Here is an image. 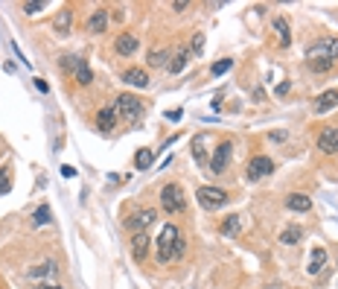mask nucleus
I'll use <instances>...</instances> for the list:
<instances>
[{"instance_id": "obj_15", "label": "nucleus", "mask_w": 338, "mask_h": 289, "mask_svg": "<svg viewBox=\"0 0 338 289\" xmlns=\"http://www.w3.org/2000/svg\"><path fill=\"white\" fill-rule=\"evenodd\" d=\"M286 208L294 210V213H309L312 210V199L309 196H303V193H292V196H286Z\"/></svg>"}, {"instance_id": "obj_31", "label": "nucleus", "mask_w": 338, "mask_h": 289, "mask_svg": "<svg viewBox=\"0 0 338 289\" xmlns=\"http://www.w3.org/2000/svg\"><path fill=\"white\" fill-rule=\"evenodd\" d=\"M41 9H47L44 0H35V3H24V12H27V15H38Z\"/></svg>"}, {"instance_id": "obj_12", "label": "nucleus", "mask_w": 338, "mask_h": 289, "mask_svg": "<svg viewBox=\"0 0 338 289\" xmlns=\"http://www.w3.org/2000/svg\"><path fill=\"white\" fill-rule=\"evenodd\" d=\"M338 105V91H324L318 100L312 102V109H315V114H327V111H332Z\"/></svg>"}, {"instance_id": "obj_23", "label": "nucleus", "mask_w": 338, "mask_h": 289, "mask_svg": "<svg viewBox=\"0 0 338 289\" xmlns=\"http://www.w3.org/2000/svg\"><path fill=\"white\" fill-rule=\"evenodd\" d=\"M239 231H242V219H239V216L222 219V234H224V237H236Z\"/></svg>"}, {"instance_id": "obj_37", "label": "nucleus", "mask_w": 338, "mask_h": 289, "mask_svg": "<svg viewBox=\"0 0 338 289\" xmlns=\"http://www.w3.org/2000/svg\"><path fill=\"white\" fill-rule=\"evenodd\" d=\"M166 120H172V123H178V120H181V111H166Z\"/></svg>"}, {"instance_id": "obj_27", "label": "nucleus", "mask_w": 338, "mask_h": 289, "mask_svg": "<svg viewBox=\"0 0 338 289\" xmlns=\"http://www.w3.org/2000/svg\"><path fill=\"white\" fill-rule=\"evenodd\" d=\"M47 275H55V263H41L35 269H29V278H47Z\"/></svg>"}, {"instance_id": "obj_21", "label": "nucleus", "mask_w": 338, "mask_h": 289, "mask_svg": "<svg viewBox=\"0 0 338 289\" xmlns=\"http://www.w3.org/2000/svg\"><path fill=\"white\" fill-rule=\"evenodd\" d=\"M204 140H207V135L201 132V135H196L193 137V158H196L198 164H204L207 161V152H204Z\"/></svg>"}, {"instance_id": "obj_25", "label": "nucleus", "mask_w": 338, "mask_h": 289, "mask_svg": "<svg viewBox=\"0 0 338 289\" xmlns=\"http://www.w3.org/2000/svg\"><path fill=\"white\" fill-rule=\"evenodd\" d=\"M152 161H155V155H152L149 149H137V155H134V167H137V170H149Z\"/></svg>"}, {"instance_id": "obj_36", "label": "nucleus", "mask_w": 338, "mask_h": 289, "mask_svg": "<svg viewBox=\"0 0 338 289\" xmlns=\"http://www.w3.org/2000/svg\"><path fill=\"white\" fill-rule=\"evenodd\" d=\"M35 88H38V91H41V94H47V91H50V85H47V82H44V79H35Z\"/></svg>"}, {"instance_id": "obj_34", "label": "nucleus", "mask_w": 338, "mask_h": 289, "mask_svg": "<svg viewBox=\"0 0 338 289\" xmlns=\"http://www.w3.org/2000/svg\"><path fill=\"white\" fill-rule=\"evenodd\" d=\"M201 47H204V35H201V32H196V41H193V50H196V53H201Z\"/></svg>"}, {"instance_id": "obj_1", "label": "nucleus", "mask_w": 338, "mask_h": 289, "mask_svg": "<svg viewBox=\"0 0 338 289\" xmlns=\"http://www.w3.org/2000/svg\"><path fill=\"white\" fill-rule=\"evenodd\" d=\"M184 251H187V240L181 237V228L178 225H166L158 237V263L166 266V263L184 257Z\"/></svg>"}, {"instance_id": "obj_18", "label": "nucleus", "mask_w": 338, "mask_h": 289, "mask_svg": "<svg viewBox=\"0 0 338 289\" xmlns=\"http://www.w3.org/2000/svg\"><path fill=\"white\" fill-rule=\"evenodd\" d=\"M73 76H76V82H79V85H90V82H93V70H90L88 67V62H85V59H76V70H73Z\"/></svg>"}, {"instance_id": "obj_19", "label": "nucleus", "mask_w": 338, "mask_h": 289, "mask_svg": "<svg viewBox=\"0 0 338 289\" xmlns=\"http://www.w3.org/2000/svg\"><path fill=\"white\" fill-rule=\"evenodd\" d=\"M190 62V47H178V53L172 56V62H169V73H181L187 67Z\"/></svg>"}, {"instance_id": "obj_16", "label": "nucleus", "mask_w": 338, "mask_h": 289, "mask_svg": "<svg viewBox=\"0 0 338 289\" xmlns=\"http://www.w3.org/2000/svg\"><path fill=\"white\" fill-rule=\"evenodd\" d=\"M114 126H117V111H114V105L99 109V114H97V129H99V132H111Z\"/></svg>"}, {"instance_id": "obj_2", "label": "nucleus", "mask_w": 338, "mask_h": 289, "mask_svg": "<svg viewBox=\"0 0 338 289\" xmlns=\"http://www.w3.org/2000/svg\"><path fill=\"white\" fill-rule=\"evenodd\" d=\"M114 111H117V120H123V123H128V126H137L143 117V111H146V105H143L137 97H132V94H120L114 102Z\"/></svg>"}, {"instance_id": "obj_11", "label": "nucleus", "mask_w": 338, "mask_h": 289, "mask_svg": "<svg viewBox=\"0 0 338 289\" xmlns=\"http://www.w3.org/2000/svg\"><path fill=\"white\" fill-rule=\"evenodd\" d=\"M149 245H152V240H149L146 231L132 237V254H134V260L137 263H146V257H149Z\"/></svg>"}, {"instance_id": "obj_4", "label": "nucleus", "mask_w": 338, "mask_h": 289, "mask_svg": "<svg viewBox=\"0 0 338 289\" xmlns=\"http://www.w3.org/2000/svg\"><path fill=\"white\" fill-rule=\"evenodd\" d=\"M312 59H338V38H318L306 47V62Z\"/></svg>"}, {"instance_id": "obj_8", "label": "nucleus", "mask_w": 338, "mask_h": 289, "mask_svg": "<svg viewBox=\"0 0 338 289\" xmlns=\"http://www.w3.org/2000/svg\"><path fill=\"white\" fill-rule=\"evenodd\" d=\"M155 219H158V213H155L152 208L137 210V213H132V216L125 219V228H128L132 234H143V231H146V228H149L152 222H155Z\"/></svg>"}, {"instance_id": "obj_5", "label": "nucleus", "mask_w": 338, "mask_h": 289, "mask_svg": "<svg viewBox=\"0 0 338 289\" xmlns=\"http://www.w3.org/2000/svg\"><path fill=\"white\" fill-rule=\"evenodd\" d=\"M196 199H198V205H201L204 210H219V208L228 205V193L219 190V187H198Z\"/></svg>"}, {"instance_id": "obj_7", "label": "nucleus", "mask_w": 338, "mask_h": 289, "mask_svg": "<svg viewBox=\"0 0 338 289\" xmlns=\"http://www.w3.org/2000/svg\"><path fill=\"white\" fill-rule=\"evenodd\" d=\"M231 152H233L231 140H222V143L213 149V155H210V172H213V175H219V172L228 170V164H231Z\"/></svg>"}, {"instance_id": "obj_38", "label": "nucleus", "mask_w": 338, "mask_h": 289, "mask_svg": "<svg viewBox=\"0 0 338 289\" xmlns=\"http://www.w3.org/2000/svg\"><path fill=\"white\" fill-rule=\"evenodd\" d=\"M187 6H190V3H184V0H178V3H172V9H175V12H184Z\"/></svg>"}, {"instance_id": "obj_20", "label": "nucleus", "mask_w": 338, "mask_h": 289, "mask_svg": "<svg viewBox=\"0 0 338 289\" xmlns=\"http://www.w3.org/2000/svg\"><path fill=\"white\" fill-rule=\"evenodd\" d=\"M324 263H327V251L324 248H312V257H309V275L315 278V275H321V269H324Z\"/></svg>"}, {"instance_id": "obj_28", "label": "nucleus", "mask_w": 338, "mask_h": 289, "mask_svg": "<svg viewBox=\"0 0 338 289\" xmlns=\"http://www.w3.org/2000/svg\"><path fill=\"white\" fill-rule=\"evenodd\" d=\"M332 67V59H312L309 62V70L312 73H327Z\"/></svg>"}, {"instance_id": "obj_13", "label": "nucleus", "mask_w": 338, "mask_h": 289, "mask_svg": "<svg viewBox=\"0 0 338 289\" xmlns=\"http://www.w3.org/2000/svg\"><path fill=\"white\" fill-rule=\"evenodd\" d=\"M70 24H73V9L70 6H64L59 15H55V21H53V29H55V35H70Z\"/></svg>"}, {"instance_id": "obj_33", "label": "nucleus", "mask_w": 338, "mask_h": 289, "mask_svg": "<svg viewBox=\"0 0 338 289\" xmlns=\"http://www.w3.org/2000/svg\"><path fill=\"white\" fill-rule=\"evenodd\" d=\"M289 91H292V82H280V85H277V97H286Z\"/></svg>"}, {"instance_id": "obj_3", "label": "nucleus", "mask_w": 338, "mask_h": 289, "mask_svg": "<svg viewBox=\"0 0 338 289\" xmlns=\"http://www.w3.org/2000/svg\"><path fill=\"white\" fill-rule=\"evenodd\" d=\"M160 208L166 210L169 216H175V213H184V210H187L184 190H181L178 184H166V187L160 190Z\"/></svg>"}, {"instance_id": "obj_30", "label": "nucleus", "mask_w": 338, "mask_h": 289, "mask_svg": "<svg viewBox=\"0 0 338 289\" xmlns=\"http://www.w3.org/2000/svg\"><path fill=\"white\" fill-rule=\"evenodd\" d=\"M233 67V59H222V62H216L213 67H210V73H213V76H222V73H228Z\"/></svg>"}, {"instance_id": "obj_14", "label": "nucleus", "mask_w": 338, "mask_h": 289, "mask_svg": "<svg viewBox=\"0 0 338 289\" xmlns=\"http://www.w3.org/2000/svg\"><path fill=\"white\" fill-rule=\"evenodd\" d=\"M123 82L132 85V88H149V73L140 70V67H128V70L123 73Z\"/></svg>"}, {"instance_id": "obj_26", "label": "nucleus", "mask_w": 338, "mask_h": 289, "mask_svg": "<svg viewBox=\"0 0 338 289\" xmlns=\"http://www.w3.org/2000/svg\"><path fill=\"white\" fill-rule=\"evenodd\" d=\"M274 29H277V35H280V47H289V44H292V35H289V24H286L283 18H277V21H274Z\"/></svg>"}, {"instance_id": "obj_17", "label": "nucleus", "mask_w": 338, "mask_h": 289, "mask_svg": "<svg viewBox=\"0 0 338 289\" xmlns=\"http://www.w3.org/2000/svg\"><path fill=\"white\" fill-rule=\"evenodd\" d=\"M114 50H117L120 56H132L134 50H137V35H132V32H123V35H117Z\"/></svg>"}, {"instance_id": "obj_24", "label": "nucleus", "mask_w": 338, "mask_h": 289, "mask_svg": "<svg viewBox=\"0 0 338 289\" xmlns=\"http://www.w3.org/2000/svg\"><path fill=\"white\" fill-rule=\"evenodd\" d=\"M32 222H35L38 228H41V225H50V222H53L50 205H38V208H35V213H32Z\"/></svg>"}, {"instance_id": "obj_6", "label": "nucleus", "mask_w": 338, "mask_h": 289, "mask_svg": "<svg viewBox=\"0 0 338 289\" xmlns=\"http://www.w3.org/2000/svg\"><path fill=\"white\" fill-rule=\"evenodd\" d=\"M271 172H274V164H271V158H266V155H254L248 161V167H245L248 181H259V178H266V175H271Z\"/></svg>"}, {"instance_id": "obj_9", "label": "nucleus", "mask_w": 338, "mask_h": 289, "mask_svg": "<svg viewBox=\"0 0 338 289\" xmlns=\"http://www.w3.org/2000/svg\"><path fill=\"white\" fill-rule=\"evenodd\" d=\"M318 149L327 152V155L338 152V126H327L324 132H321L318 135Z\"/></svg>"}, {"instance_id": "obj_39", "label": "nucleus", "mask_w": 338, "mask_h": 289, "mask_svg": "<svg viewBox=\"0 0 338 289\" xmlns=\"http://www.w3.org/2000/svg\"><path fill=\"white\" fill-rule=\"evenodd\" d=\"M38 289H62V286H38Z\"/></svg>"}, {"instance_id": "obj_35", "label": "nucleus", "mask_w": 338, "mask_h": 289, "mask_svg": "<svg viewBox=\"0 0 338 289\" xmlns=\"http://www.w3.org/2000/svg\"><path fill=\"white\" fill-rule=\"evenodd\" d=\"M62 175H64V178H76V170H73V167H67V164H64V167H62Z\"/></svg>"}, {"instance_id": "obj_10", "label": "nucleus", "mask_w": 338, "mask_h": 289, "mask_svg": "<svg viewBox=\"0 0 338 289\" xmlns=\"http://www.w3.org/2000/svg\"><path fill=\"white\" fill-rule=\"evenodd\" d=\"M105 27H108V9H93L90 18H88V24H85V29H88L90 35H102Z\"/></svg>"}, {"instance_id": "obj_29", "label": "nucleus", "mask_w": 338, "mask_h": 289, "mask_svg": "<svg viewBox=\"0 0 338 289\" xmlns=\"http://www.w3.org/2000/svg\"><path fill=\"white\" fill-rule=\"evenodd\" d=\"M166 59H169V50H155V53L149 56V64H152V67H163Z\"/></svg>"}, {"instance_id": "obj_32", "label": "nucleus", "mask_w": 338, "mask_h": 289, "mask_svg": "<svg viewBox=\"0 0 338 289\" xmlns=\"http://www.w3.org/2000/svg\"><path fill=\"white\" fill-rule=\"evenodd\" d=\"M9 187H12L9 172H6V170H0V193H9Z\"/></svg>"}, {"instance_id": "obj_22", "label": "nucleus", "mask_w": 338, "mask_h": 289, "mask_svg": "<svg viewBox=\"0 0 338 289\" xmlns=\"http://www.w3.org/2000/svg\"><path fill=\"white\" fill-rule=\"evenodd\" d=\"M301 237H303L301 228H297V225H289L283 234H280V243H283V245H297V243H301Z\"/></svg>"}]
</instances>
